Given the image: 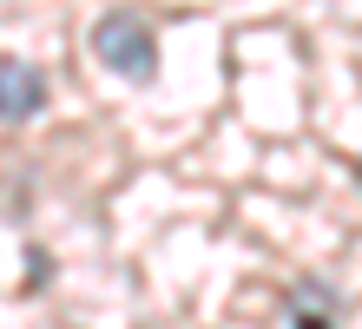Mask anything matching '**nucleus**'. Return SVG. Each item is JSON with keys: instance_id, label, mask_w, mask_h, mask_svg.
Wrapping results in <instances>:
<instances>
[{"instance_id": "obj_1", "label": "nucleus", "mask_w": 362, "mask_h": 329, "mask_svg": "<svg viewBox=\"0 0 362 329\" xmlns=\"http://www.w3.org/2000/svg\"><path fill=\"white\" fill-rule=\"evenodd\" d=\"M93 59L105 73H125V79H152L158 73V40L152 27L132 13V7H112L93 20Z\"/></svg>"}, {"instance_id": "obj_2", "label": "nucleus", "mask_w": 362, "mask_h": 329, "mask_svg": "<svg viewBox=\"0 0 362 329\" xmlns=\"http://www.w3.org/2000/svg\"><path fill=\"white\" fill-rule=\"evenodd\" d=\"M40 105H47V79H40V66H33V59L0 53V125L33 119Z\"/></svg>"}]
</instances>
